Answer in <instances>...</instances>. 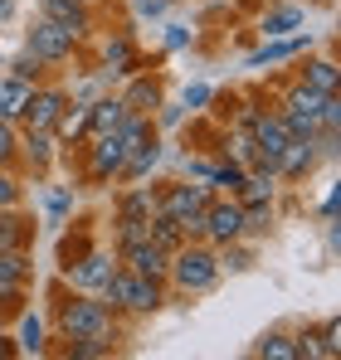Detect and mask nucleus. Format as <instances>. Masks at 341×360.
Masks as SVG:
<instances>
[{"mask_svg":"<svg viewBox=\"0 0 341 360\" xmlns=\"http://www.w3.org/2000/svg\"><path fill=\"white\" fill-rule=\"evenodd\" d=\"M15 156H20V131L10 117H0V166H10Z\"/></svg>","mask_w":341,"mask_h":360,"instance_id":"32","label":"nucleus"},{"mask_svg":"<svg viewBox=\"0 0 341 360\" xmlns=\"http://www.w3.org/2000/svg\"><path fill=\"white\" fill-rule=\"evenodd\" d=\"M205 205H210V185H170L166 195L156 200V210H161V214L180 219V229H185V219L205 214Z\"/></svg>","mask_w":341,"mask_h":360,"instance_id":"7","label":"nucleus"},{"mask_svg":"<svg viewBox=\"0 0 341 360\" xmlns=\"http://www.w3.org/2000/svg\"><path fill=\"white\" fill-rule=\"evenodd\" d=\"M317 351H322V360H337L341 356V321H337V316L322 321V331H317Z\"/></svg>","mask_w":341,"mask_h":360,"instance_id":"31","label":"nucleus"},{"mask_svg":"<svg viewBox=\"0 0 341 360\" xmlns=\"http://www.w3.org/2000/svg\"><path fill=\"white\" fill-rule=\"evenodd\" d=\"M68 108V93L63 88H30V98H25V108H20V122L25 127H54L58 112Z\"/></svg>","mask_w":341,"mask_h":360,"instance_id":"9","label":"nucleus"},{"mask_svg":"<svg viewBox=\"0 0 341 360\" xmlns=\"http://www.w3.org/2000/svg\"><path fill=\"white\" fill-rule=\"evenodd\" d=\"M83 131H88V108H73V112L63 108V112H58V122H54L58 141H73V136H83Z\"/></svg>","mask_w":341,"mask_h":360,"instance_id":"27","label":"nucleus"},{"mask_svg":"<svg viewBox=\"0 0 341 360\" xmlns=\"http://www.w3.org/2000/svg\"><path fill=\"white\" fill-rule=\"evenodd\" d=\"M39 10H44V20H54L58 30H68L73 39H83V34L93 30L88 0H39Z\"/></svg>","mask_w":341,"mask_h":360,"instance_id":"11","label":"nucleus"},{"mask_svg":"<svg viewBox=\"0 0 341 360\" xmlns=\"http://www.w3.org/2000/svg\"><path fill=\"white\" fill-rule=\"evenodd\" d=\"M180 117H185V108H175V103H166V108H161V122H166V127H175Z\"/></svg>","mask_w":341,"mask_h":360,"instance_id":"40","label":"nucleus"},{"mask_svg":"<svg viewBox=\"0 0 341 360\" xmlns=\"http://www.w3.org/2000/svg\"><path fill=\"white\" fill-rule=\"evenodd\" d=\"M113 268V253H83L78 263H68V283H73V292H103Z\"/></svg>","mask_w":341,"mask_h":360,"instance_id":"10","label":"nucleus"},{"mask_svg":"<svg viewBox=\"0 0 341 360\" xmlns=\"http://www.w3.org/2000/svg\"><path fill=\"white\" fill-rule=\"evenodd\" d=\"M302 49H312V30H307V34H283V39H268L264 49H254L244 63H249V68H264V63L292 59V54H302Z\"/></svg>","mask_w":341,"mask_h":360,"instance_id":"15","label":"nucleus"},{"mask_svg":"<svg viewBox=\"0 0 341 360\" xmlns=\"http://www.w3.org/2000/svg\"><path fill=\"white\" fill-rule=\"evenodd\" d=\"M205 243H229V239H244V205L239 200H210L205 205Z\"/></svg>","mask_w":341,"mask_h":360,"instance_id":"5","label":"nucleus"},{"mask_svg":"<svg viewBox=\"0 0 341 360\" xmlns=\"http://www.w3.org/2000/svg\"><path fill=\"white\" fill-rule=\"evenodd\" d=\"M302 20H307V10H302L297 0H287V5H273V10L264 15L259 34H264V39H283V34H292V30H302Z\"/></svg>","mask_w":341,"mask_h":360,"instance_id":"16","label":"nucleus"},{"mask_svg":"<svg viewBox=\"0 0 341 360\" xmlns=\"http://www.w3.org/2000/svg\"><path fill=\"white\" fill-rule=\"evenodd\" d=\"M63 341H113V307L93 297H73L58 307Z\"/></svg>","mask_w":341,"mask_h":360,"instance_id":"2","label":"nucleus"},{"mask_svg":"<svg viewBox=\"0 0 341 360\" xmlns=\"http://www.w3.org/2000/svg\"><path fill=\"white\" fill-rule=\"evenodd\" d=\"M103 63H108V73H137V49H132V39L127 34H117L103 44Z\"/></svg>","mask_w":341,"mask_h":360,"instance_id":"21","label":"nucleus"},{"mask_svg":"<svg viewBox=\"0 0 341 360\" xmlns=\"http://www.w3.org/2000/svg\"><path fill=\"white\" fill-rule=\"evenodd\" d=\"M322 219H327V224L337 219V190H327V200H322Z\"/></svg>","mask_w":341,"mask_h":360,"instance_id":"39","label":"nucleus"},{"mask_svg":"<svg viewBox=\"0 0 341 360\" xmlns=\"http://www.w3.org/2000/svg\"><path fill=\"white\" fill-rule=\"evenodd\" d=\"M249 268H254V248L249 243H239V239L220 243V273H249Z\"/></svg>","mask_w":341,"mask_h":360,"instance_id":"23","label":"nucleus"},{"mask_svg":"<svg viewBox=\"0 0 341 360\" xmlns=\"http://www.w3.org/2000/svg\"><path fill=\"white\" fill-rule=\"evenodd\" d=\"M317 156H322L317 136H292V141L283 146V156H278V176L283 180H302L312 166H317Z\"/></svg>","mask_w":341,"mask_h":360,"instance_id":"13","label":"nucleus"},{"mask_svg":"<svg viewBox=\"0 0 341 360\" xmlns=\"http://www.w3.org/2000/svg\"><path fill=\"white\" fill-rule=\"evenodd\" d=\"M44 68H49V63L39 59V54H30V49H20V54L10 59V73H15V78H25V83H39V78H44Z\"/></svg>","mask_w":341,"mask_h":360,"instance_id":"28","label":"nucleus"},{"mask_svg":"<svg viewBox=\"0 0 341 360\" xmlns=\"http://www.w3.org/2000/svg\"><path fill=\"white\" fill-rule=\"evenodd\" d=\"M210 98H215V93H210L205 83H190V88H185V103H180V108H205Z\"/></svg>","mask_w":341,"mask_h":360,"instance_id":"35","label":"nucleus"},{"mask_svg":"<svg viewBox=\"0 0 341 360\" xmlns=\"http://www.w3.org/2000/svg\"><path fill=\"white\" fill-rule=\"evenodd\" d=\"M122 268H132V273H142V278H151V283H166V273H170V248H161L156 239L132 243V248H122Z\"/></svg>","mask_w":341,"mask_h":360,"instance_id":"8","label":"nucleus"},{"mask_svg":"<svg viewBox=\"0 0 341 360\" xmlns=\"http://www.w3.org/2000/svg\"><path fill=\"white\" fill-rule=\"evenodd\" d=\"M44 351V321L39 316H25L20 321V341H15V356H39Z\"/></svg>","mask_w":341,"mask_h":360,"instance_id":"24","label":"nucleus"},{"mask_svg":"<svg viewBox=\"0 0 341 360\" xmlns=\"http://www.w3.org/2000/svg\"><path fill=\"white\" fill-rule=\"evenodd\" d=\"M108 351H113V341H73L68 346L73 360H93V356H108Z\"/></svg>","mask_w":341,"mask_h":360,"instance_id":"34","label":"nucleus"},{"mask_svg":"<svg viewBox=\"0 0 341 360\" xmlns=\"http://www.w3.org/2000/svg\"><path fill=\"white\" fill-rule=\"evenodd\" d=\"M73 44H78V39H73L68 30H58L54 20H35V30L25 34V49L39 54L44 63H63L68 54H73Z\"/></svg>","mask_w":341,"mask_h":360,"instance_id":"6","label":"nucleus"},{"mask_svg":"<svg viewBox=\"0 0 341 360\" xmlns=\"http://www.w3.org/2000/svg\"><path fill=\"white\" fill-rule=\"evenodd\" d=\"M63 210H68V190H54V195H49V214H63Z\"/></svg>","mask_w":341,"mask_h":360,"instance_id":"37","label":"nucleus"},{"mask_svg":"<svg viewBox=\"0 0 341 360\" xmlns=\"http://www.w3.org/2000/svg\"><path fill=\"white\" fill-rule=\"evenodd\" d=\"M151 239V219H137V214H117V243L132 248V243Z\"/></svg>","mask_w":341,"mask_h":360,"instance_id":"26","label":"nucleus"},{"mask_svg":"<svg viewBox=\"0 0 341 360\" xmlns=\"http://www.w3.org/2000/svg\"><path fill=\"white\" fill-rule=\"evenodd\" d=\"M10 10H15V0H0V25L10 20Z\"/></svg>","mask_w":341,"mask_h":360,"instance_id":"42","label":"nucleus"},{"mask_svg":"<svg viewBox=\"0 0 341 360\" xmlns=\"http://www.w3.org/2000/svg\"><path fill=\"white\" fill-rule=\"evenodd\" d=\"M244 176H249L244 166H234V161H225V166H215V171H210V180H205V185H210V190H229V195H234V190L244 185Z\"/></svg>","mask_w":341,"mask_h":360,"instance_id":"29","label":"nucleus"},{"mask_svg":"<svg viewBox=\"0 0 341 360\" xmlns=\"http://www.w3.org/2000/svg\"><path fill=\"white\" fill-rule=\"evenodd\" d=\"M190 44V30L185 25H166V49H185Z\"/></svg>","mask_w":341,"mask_h":360,"instance_id":"36","label":"nucleus"},{"mask_svg":"<svg viewBox=\"0 0 341 360\" xmlns=\"http://www.w3.org/2000/svg\"><path fill=\"white\" fill-rule=\"evenodd\" d=\"M122 103H127V112H151V108H161V83L156 78H132Z\"/></svg>","mask_w":341,"mask_h":360,"instance_id":"18","label":"nucleus"},{"mask_svg":"<svg viewBox=\"0 0 341 360\" xmlns=\"http://www.w3.org/2000/svg\"><path fill=\"white\" fill-rule=\"evenodd\" d=\"M170 283H175V292H210L215 283H220V253H215V243H180V248H170Z\"/></svg>","mask_w":341,"mask_h":360,"instance_id":"1","label":"nucleus"},{"mask_svg":"<svg viewBox=\"0 0 341 360\" xmlns=\"http://www.w3.org/2000/svg\"><path fill=\"white\" fill-rule=\"evenodd\" d=\"M337 78H341V68L332 59H312L307 68H302V83L317 88V93H337Z\"/></svg>","mask_w":341,"mask_h":360,"instance_id":"22","label":"nucleus"},{"mask_svg":"<svg viewBox=\"0 0 341 360\" xmlns=\"http://www.w3.org/2000/svg\"><path fill=\"white\" fill-rule=\"evenodd\" d=\"M161 10H166V0H137V15H151V20H156Z\"/></svg>","mask_w":341,"mask_h":360,"instance_id":"38","label":"nucleus"},{"mask_svg":"<svg viewBox=\"0 0 341 360\" xmlns=\"http://www.w3.org/2000/svg\"><path fill=\"white\" fill-rule=\"evenodd\" d=\"M322 98H327V93H317V88H307V83H297V88L287 93V108L278 117L287 122L292 136H317V131H322V117H317V112H322Z\"/></svg>","mask_w":341,"mask_h":360,"instance_id":"4","label":"nucleus"},{"mask_svg":"<svg viewBox=\"0 0 341 360\" xmlns=\"http://www.w3.org/2000/svg\"><path fill=\"white\" fill-rule=\"evenodd\" d=\"M254 356H264V360H297V341H292L287 331H264V336L254 341Z\"/></svg>","mask_w":341,"mask_h":360,"instance_id":"20","label":"nucleus"},{"mask_svg":"<svg viewBox=\"0 0 341 360\" xmlns=\"http://www.w3.org/2000/svg\"><path fill=\"white\" fill-rule=\"evenodd\" d=\"M0 210H20V180L10 176V166H0Z\"/></svg>","mask_w":341,"mask_h":360,"instance_id":"33","label":"nucleus"},{"mask_svg":"<svg viewBox=\"0 0 341 360\" xmlns=\"http://www.w3.org/2000/svg\"><path fill=\"white\" fill-rule=\"evenodd\" d=\"M30 88H35V83H25V78H15V73H5V78H0V117L20 122V108H25Z\"/></svg>","mask_w":341,"mask_h":360,"instance_id":"19","label":"nucleus"},{"mask_svg":"<svg viewBox=\"0 0 341 360\" xmlns=\"http://www.w3.org/2000/svg\"><path fill=\"white\" fill-rule=\"evenodd\" d=\"M117 214H137V219H151L156 214V195L151 190H132L122 205H117Z\"/></svg>","mask_w":341,"mask_h":360,"instance_id":"30","label":"nucleus"},{"mask_svg":"<svg viewBox=\"0 0 341 360\" xmlns=\"http://www.w3.org/2000/svg\"><path fill=\"white\" fill-rule=\"evenodd\" d=\"M151 239L161 243V248H180L185 243V229H180V219H170V214H151Z\"/></svg>","mask_w":341,"mask_h":360,"instance_id":"25","label":"nucleus"},{"mask_svg":"<svg viewBox=\"0 0 341 360\" xmlns=\"http://www.w3.org/2000/svg\"><path fill=\"white\" fill-rule=\"evenodd\" d=\"M54 127H25L20 131V151H25V161L35 166V171H49V161H54Z\"/></svg>","mask_w":341,"mask_h":360,"instance_id":"14","label":"nucleus"},{"mask_svg":"<svg viewBox=\"0 0 341 360\" xmlns=\"http://www.w3.org/2000/svg\"><path fill=\"white\" fill-rule=\"evenodd\" d=\"M103 302H108L113 311H137V316H147V311L161 307V283H151V278H142V273H132V268H113V278L103 283Z\"/></svg>","mask_w":341,"mask_h":360,"instance_id":"3","label":"nucleus"},{"mask_svg":"<svg viewBox=\"0 0 341 360\" xmlns=\"http://www.w3.org/2000/svg\"><path fill=\"white\" fill-rule=\"evenodd\" d=\"M122 117H127V103H122V98H98V103H88V131H93V136L117 131Z\"/></svg>","mask_w":341,"mask_h":360,"instance_id":"17","label":"nucleus"},{"mask_svg":"<svg viewBox=\"0 0 341 360\" xmlns=\"http://www.w3.org/2000/svg\"><path fill=\"white\" fill-rule=\"evenodd\" d=\"M15 356V341H5V336H0V360H10Z\"/></svg>","mask_w":341,"mask_h":360,"instance_id":"41","label":"nucleus"},{"mask_svg":"<svg viewBox=\"0 0 341 360\" xmlns=\"http://www.w3.org/2000/svg\"><path fill=\"white\" fill-rule=\"evenodd\" d=\"M127 141L117 136V131H108V136H98V146H93V161H88V180H113L117 171H122V161H127Z\"/></svg>","mask_w":341,"mask_h":360,"instance_id":"12","label":"nucleus"}]
</instances>
